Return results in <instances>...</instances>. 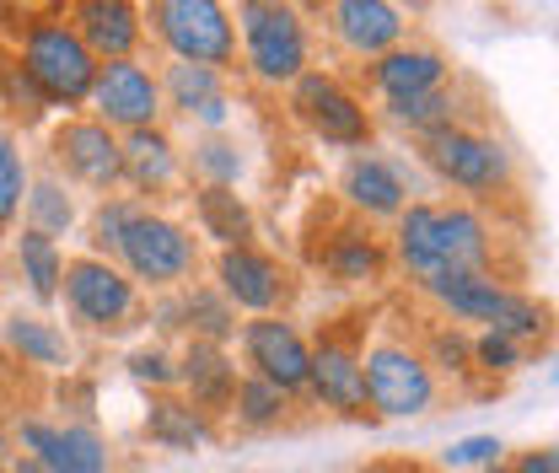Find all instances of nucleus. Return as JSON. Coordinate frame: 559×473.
I'll use <instances>...</instances> for the list:
<instances>
[{"label": "nucleus", "instance_id": "obj_38", "mask_svg": "<svg viewBox=\"0 0 559 473\" xmlns=\"http://www.w3.org/2000/svg\"><path fill=\"white\" fill-rule=\"evenodd\" d=\"M130 204H103V215H97V243L103 248H119V237H124V226H130Z\"/></svg>", "mask_w": 559, "mask_h": 473}, {"label": "nucleus", "instance_id": "obj_33", "mask_svg": "<svg viewBox=\"0 0 559 473\" xmlns=\"http://www.w3.org/2000/svg\"><path fill=\"white\" fill-rule=\"evenodd\" d=\"M16 204H22V156L0 135V226L16 215Z\"/></svg>", "mask_w": 559, "mask_h": 473}, {"label": "nucleus", "instance_id": "obj_17", "mask_svg": "<svg viewBox=\"0 0 559 473\" xmlns=\"http://www.w3.org/2000/svg\"><path fill=\"white\" fill-rule=\"evenodd\" d=\"M75 22H81V44H86V55H108V60H124L130 49H135L140 38V22L130 5H119V0H92V5H81L75 11Z\"/></svg>", "mask_w": 559, "mask_h": 473}, {"label": "nucleus", "instance_id": "obj_34", "mask_svg": "<svg viewBox=\"0 0 559 473\" xmlns=\"http://www.w3.org/2000/svg\"><path fill=\"white\" fill-rule=\"evenodd\" d=\"M393 114L404 125H441L447 119V92H415V97H393Z\"/></svg>", "mask_w": 559, "mask_h": 473}, {"label": "nucleus", "instance_id": "obj_15", "mask_svg": "<svg viewBox=\"0 0 559 473\" xmlns=\"http://www.w3.org/2000/svg\"><path fill=\"white\" fill-rule=\"evenodd\" d=\"M489 259L485 226L468 210H436V280L452 274H479Z\"/></svg>", "mask_w": 559, "mask_h": 473}, {"label": "nucleus", "instance_id": "obj_12", "mask_svg": "<svg viewBox=\"0 0 559 473\" xmlns=\"http://www.w3.org/2000/svg\"><path fill=\"white\" fill-rule=\"evenodd\" d=\"M55 151H60V162H66L81 184L108 189V184H119V178H124L119 140L108 135V125H81V119H75V125H66V130L55 135Z\"/></svg>", "mask_w": 559, "mask_h": 473}, {"label": "nucleus", "instance_id": "obj_20", "mask_svg": "<svg viewBox=\"0 0 559 473\" xmlns=\"http://www.w3.org/2000/svg\"><path fill=\"white\" fill-rule=\"evenodd\" d=\"M441 70H447L441 55H430V49H399L377 66V81L388 86V97H415V92H436Z\"/></svg>", "mask_w": 559, "mask_h": 473}, {"label": "nucleus", "instance_id": "obj_13", "mask_svg": "<svg viewBox=\"0 0 559 473\" xmlns=\"http://www.w3.org/2000/svg\"><path fill=\"white\" fill-rule=\"evenodd\" d=\"M307 382L318 388V399L345 414L366 409V377H360V355L345 339H323L318 355H307Z\"/></svg>", "mask_w": 559, "mask_h": 473}, {"label": "nucleus", "instance_id": "obj_16", "mask_svg": "<svg viewBox=\"0 0 559 473\" xmlns=\"http://www.w3.org/2000/svg\"><path fill=\"white\" fill-rule=\"evenodd\" d=\"M221 285H226V296H231L237 307L264 312V307L280 301L285 274H280L275 259H264V253H253V248H226V259H221Z\"/></svg>", "mask_w": 559, "mask_h": 473}, {"label": "nucleus", "instance_id": "obj_1", "mask_svg": "<svg viewBox=\"0 0 559 473\" xmlns=\"http://www.w3.org/2000/svg\"><path fill=\"white\" fill-rule=\"evenodd\" d=\"M22 60H27V81L49 97V103H81L86 92H92V81H97V66H92V55H86V44L60 27V22H38L33 33H27V49H22Z\"/></svg>", "mask_w": 559, "mask_h": 473}, {"label": "nucleus", "instance_id": "obj_21", "mask_svg": "<svg viewBox=\"0 0 559 473\" xmlns=\"http://www.w3.org/2000/svg\"><path fill=\"white\" fill-rule=\"evenodd\" d=\"M145 430H151V441H162V447H173V452H194V447H205V441H210L205 419H200L189 404H173V399L151 404V414H145Z\"/></svg>", "mask_w": 559, "mask_h": 473}, {"label": "nucleus", "instance_id": "obj_29", "mask_svg": "<svg viewBox=\"0 0 559 473\" xmlns=\"http://www.w3.org/2000/svg\"><path fill=\"white\" fill-rule=\"evenodd\" d=\"M183 318L205 334V344H221V339L237 329L231 312H226V301H221L215 291H189V296H183Z\"/></svg>", "mask_w": 559, "mask_h": 473}, {"label": "nucleus", "instance_id": "obj_35", "mask_svg": "<svg viewBox=\"0 0 559 473\" xmlns=\"http://www.w3.org/2000/svg\"><path fill=\"white\" fill-rule=\"evenodd\" d=\"M194 167L210 173V178H221V189H226V178L242 173V156H237V145H226V140H205V145L194 151Z\"/></svg>", "mask_w": 559, "mask_h": 473}, {"label": "nucleus", "instance_id": "obj_25", "mask_svg": "<svg viewBox=\"0 0 559 473\" xmlns=\"http://www.w3.org/2000/svg\"><path fill=\"white\" fill-rule=\"evenodd\" d=\"M399 248H404V264L425 280H436V210L430 204H409L404 226H399Z\"/></svg>", "mask_w": 559, "mask_h": 473}, {"label": "nucleus", "instance_id": "obj_14", "mask_svg": "<svg viewBox=\"0 0 559 473\" xmlns=\"http://www.w3.org/2000/svg\"><path fill=\"white\" fill-rule=\"evenodd\" d=\"M22 441L38 452V463L49 473H103L108 469L103 441H97L92 430H81V425L55 430V425H44V419H27V425H22Z\"/></svg>", "mask_w": 559, "mask_h": 473}, {"label": "nucleus", "instance_id": "obj_24", "mask_svg": "<svg viewBox=\"0 0 559 473\" xmlns=\"http://www.w3.org/2000/svg\"><path fill=\"white\" fill-rule=\"evenodd\" d=\"M183 382L194 388L200 404H226V399L237 393V377H231V366H226V355H221L215 344H194V350H189Z\"/></svg>", "mask_w": 559, "mask_h": 473}, {"label": "nucleus", "instance_id": "obj_42", "mask_svg": "<svg viewBox=\"0 0 559 473\" xmlns=\"http://www.w3.org/2000/svg\"><path fill=\"white\" fill-rule=\"evenodd\" d=\"M436 350H441V360H452V366H457V360L468 355V344H463V339H441Z\"/></svg>", "mask_w": 559, "mask_h": 473}, {"label": "nucleus", "instance_id": "obj_6", "mask_svg": "<svg viewBox=\"0 0 559 473\" xmlns=\"http://www.w3.org/2000/svg\"><path fill=\"white\" fill-rule=\"evenodd\" d=\"M242 33H248V60H253V70L264 81L301 75L307 38H301L296 11H285V5H242Z\"/></svg>", "mask_w": 559, "mask_h": 473}, {"label": "nucleus", "instance_id": "obj_31", "mask_svg": "<svg viewBox=\"0 0 559 473\" xmlns=\"http://www.w3.org/2000/svg\"><path fill=\"white\" fill-rule=\"evenodd\" d=\"M377 248H371V237H345L334 253H329V270L340 274V280H366V274H377Z\"/></svg>", "mask_w": 559, "mask_h": 473}, {"label": "nucleus", "instance_id": "obj_41", "mask_svg": "<svg viewBox=\"0 0 559 473\" xmlns=\"http://www.w3.org/2000/svg\"><path fill=\"white\" fill-rule=\"evenodd\" d=\"M516 473H559V458L544 447V452H527L522 463H516Z\"/></svg>", "mask_w": 559, "mask_h": 473}, {"label": "nucleus", "instance_id": "obj_2", "mask_svg": "<svg viewBox=\"0 0 559 473\" xmlns=\"http://www.w3.org/2000/svg\"><path fill=\"white\" fill-rule=\"evenodd\" d=\"M430 291H436V296H441L452 312L489 323V334H500V339L538 334V329H544V312H538V301H527V296H516V291L495 285V280H485V274H452V280H430Z\"/></svg>", "mask_w": 559, "mask_h": 473}, {"label": "nucleus", "instance_id": "obj_40", "mask_svg": "<svg viewBox=\"0 0 559 473\" xmlns=\"http://www.w3.org/2000/svg\"><path fill=\"white\" fill-rule=\"evenodd\" d=\"M479 360H485L489 371H511V366H516V344L500 334H485L479 339Z\"/></svg>", "mask_w": 559, "mask_h": 473}, {"label": "nucleus", "instance_id": "obj_27", "mask_svg": "<svg viewBox=\"0 0 559 473\" xmlns=\"http://www.w3.org/2000/svg\"><path fill=\"white\" fill-rule=\"evenodd\" d=\"M22 270L33 280V296L38 301H49L55 291H60V248H55V237H44V232H22Z\"/></svg>", "mask_w": 559, "mask_h": 473}, {"label": "nucleus", "instance_id": "obj_9", "mask_svg": "<svg viewBox=\"0 0 559 473\" xmlns=\"http://www.w3.org/2000/svg\"><path fill=\"white\" fill-rule=\"evenodd\" d=\"M430 167L441 178H452L457 189H495L506 178V156L479 135H463V130H436L430 135Z\"/></svg>", "mask_w": 559, "mask_h": 473}, {"label": "nucleus", "instance_id": "obj_8", "mask_svg": "<svg viewBox=\"0 0 559 473\" xmlns=\"http://www.w3.org/2000/svg\"><path fill=\"white\" fill-rule=\"evenodd\" d=\"M86 97L97 103V114H103L108 125H124V130H151L156 103H162L156 81L140 66H130V60H114V66L97 70V81H92Z\"/></svg>", "mask_w": 559, "mask_h": 473}, {"label": "nucleus", "instance_id": "obj_32", "mask_svg": "<svg viewBox=\"0 0 559 473\" xmlns=\"http://www.w3.org/2000/svg\"><path fill=\"white\" fill-rule=\"evenodd\" d=\"M27 204H33V221H38L33 232H44V237H49V232H66L70 215H75V210H70V200L55 189V184H38V189L27 194Z\"/></svg>", "mask_w": 559, "mask_h": 473}, {"label": "nucleus", "instance_id": "obj_46", "mask_svg": "<svg viewBox=\"0 0 559 473\" xmlns=\"http://www.w3.org/2000/svg\"><path fill=\"white\" fill-rule=\"evenodd\" d=\"M495 473H500V469H495Z\"/></svg>", "mask_w": 559, "mask_h": 473}, {"label": "nucleus", "instance_id": "obj_22", "mask_svg": "<svg viewBox=\"0 0 559 473\" xmlns=\"http://www.w3.org/2000/svg\"><path fill=\"white\" fill-rule=\"evenodd\" d=\"M119 162H124V173L135 178L140 189H162L173 178V145L156 130H135L130 145H119Z\"/></svg>", "mask_w": 559, "mask_h": 473}, {"label": "nucleus", "instance_id": "obj_19", "mask_svg": "<svg viewBox=\"0 0 559 473\" xmlns=\"http://www.w3.org/2000/svg\"><path fill=\"white\" fill-rule=\"evenodd\" d=\"M345 194L360 204V210L393 215V210L404 204V178H399V173H393L388 162H377V156H360V162H349Z\"/></svg>", "mask_w": 559, "mask_h": 473}, {"label": "nucleus", "instance_id": "obj_23", "mask_svg": "<svg viewBox=\"0 0 559 473\" xmlns=\"http://www.w3.org/2000/svg\"><path fill=\"white\" fill-rule=\"evenodd\" d=\"M200 221L210 226V237H221L226 248H248V232H253V215H248V204L237 200L231 189H221V184H210L205 194H200Z\"/></svg>", "mask_w": 559, "mask_h": 473}, {"label": "nucleus", "instance_id": "obj_26", "mask_svg": "<svg viewBox=\"0 0 559 473\" xmlns=\"http://www.w3.org/2000/svg\"><path fill=\"white\" fill-rule=\"evenodd\" d=\"M5 344H11V350H22V355H27V360H38V366H66L70 360L66 339L55 334L44 318H11V323H5Z\"/></svg>", "mask_w": 559, "mask_h": 473}, {"label": "nucleus", "instance_id": "obj_36", "mask_svg": "<svg viewBox=\"0 0 559 473\" xmlns=\"http://www.w3.org/2000/svg\"><path fill=\"white\" fill-rule=\"evenodd\" d=\"M5 103H11L16 114H27V119H33V114H38V103H44V92L27 81V70H22V75H16V70H5Z\"/></svg>", "mask_w": 559, "mask_h": 473}, {"label": "nucleus", "instance_id": "obj_4", "mask_svg": "<svg viewBox=\"0 0 559 473\" xmlns=\"http://www.w3.org/2000/svg\"><path fill=\"white\" fill-rule=\"evenodd\" d=\"M360 377H366V399L382 409V414H393V419L425 414V409H430V393H436L425 360H415V355L399 350V344H377V350L366 355Z\"/></svg>", "mask_w": 559, "mask_h": 473}, {"label": "nucleus", "instance_id": "obj_7", "mask_svg": "<svg viewBox=\"0 0 559 473\" xmlns=\"http://www.w3.org/2000/svg\"><path fill=\"white\" fill-rule=\"evenodd\" d=\"M66 291H70V307L86 318V323H97V329H124V318H135V291H130V280L114 270V264H103V259H75L66 264Z\"/></svg>", "mask_w": 559, "mask_h": 473}, {"label": "nucleus", "instance_id": "obj_5", "mask_svg": "<svg viewBox=\"0 0 559 473\" xmlns=\"http://www.w3.org/2000/svg\"><path fill=\"white\" fill-rule=\"evenodd\" d=\"M119 253L130 259V270L140 280H151V285H167V280H183V274L194 270V243L173 226V221H162V215H130V226H124V237H119Z\"/></svg>", "mask_w": 559, "mask_h": 473}, {"label": "nucleus", "instance_id": "obj_18", "mask_svg": "<svg viewBox=\"0 0 559 473\" xmlns=\"http://www.w3.org/2000/svg\"><path fill=\"white\" fill-rule=\"evenodd\" d=\"M334 16H340L345 44L349 49H360V55H382V49H393V44H399V33H404L399 11H393V5H382V0H345Z\"/></svg>", "mask_w": 559, "mask_h": 473}, {"label": "nucleus", "instance_id": "obj_3", "mask_svg": "<svg viewBox=\"0 0 559 473\" xmlns=\"http://www.w3.org/2000/svg\"><path fill=\"white\" fill-rule=\"evenodd\" d=\"M156 27L178 49L183 66L215 70L231 60V22L210 0H167V5H156Z\"/></svg>", "mask_w": 559, "mask_h": 473}, {"label": "nucleus", "instance_id": "obj_28", "mask_svg": "<svg viewBox=\"0 0 559 473\" xmlns=\"http://www.w3.org/2000/svg\"><path fill=\"white\" fill-rule=\"evenodd\" d=\"M167 92H173V103H178V108L200 114L205 103H215V97H221V81H215V70H205V66H173V75H167Z\"/></svg>", "mask_w": 559, "mask_h": 473}, {"label": "nucleus", "instance_id": "obj_47", "mask_svg": "<svg viewBox=\"0 0 559 473\" xmlns=\"http://www.w3.org/2000/svg\"><path fill=\"white\" fill-rule=\"evenodd\" d=\"M0 473H5V469H0Z\"/></svg>", "mask_w": 559, "mask_h": 473}, {"label": "nucleus", "instance_id": "obj_44", "mask_svg": "<svg viewBox=\"0 0 559 473\" xmlns=\"http://www.w3.org/2000/svg\"><path fill=\"white\" fill-rule=\"evenodd\" d=\"M16 473H49V469H44L38 458H22V469H16Z\"/></svg>", "mask_w": 559, "mask_h": 473}, {"label": "nucleus", "instance_id": "obj_11", "mask_svg": "<svg viewBox=\"0 0 559 473\" xmlns=\"http://www.w3.org/2000/svg\"><path fill=\"white\" fill-rule=\"evenodd\" d=\"M296 108H301V119H307L323 140L360 145V140L371 135V130H366V114L355 108V97H345V92H340L334 81H323V75H301V86H296Z\"/></svg>", "mask_w": 559, "mask_h": 473}, {"label": "nucleus", "instance_id": "obj_30", "mask_svg": "<svg viewBox=\"0 0 559 473\" xmlns=\"http://www.w3.org/2000/svg\"><path fill=\"white\" fill-rule=\"evenodd\" d=\"M280 409H285V393L270 388L264 377H253V382L237 388V414H242L248 425H270V419H280Z\"/></svg>", "mask_w": 559, "mask_h": 473}, {"label": "nucleus", "instance_id": "obj_45", "mask_svg": "<svg viewBox=\"0 0 559 473\" xmlns=\"http://www.w3.org/2000/svg\"><path fill=\"white\" fill-rule=\"evenodd\" d=\"M366 473H393V469H382V463H377V469H366Z\"/></svg>", "mask_w": 559, "mask_h": 473}, {"label": "nucleus", "instance_id": "obj_39", "mask_svg": "<svg viewBox=\"0 0 559 473\" xmlns=\"http://www.w3.org/2000/svg\"><path fill=\"white\" fill-rule=\"evenodd\" d=\"M130 371H135L140 382H156V388L173 382V366H167V355H156V350H135V355H130Z\"/></svg>", "mask_w": 559, "mask_h": 473}, {"label": "nucleus", "instance_id": "obj_43", "mask_svg": "<svg viewBox=\"0 0 559 473\" xmlns=\"http://www.w3.org/2000/svg\"><path fill=\"white\" fill-rule=\"evenodd\" d=\"M200 119H205V125H221V119H226V97L205 103V108H200Z\"/></svg>", "mask_w": 559, "mask_h": 473}, {"label": "nucleus", "instance_id": "obj_10", "mask_svg": "<svg viewBox=\"0 0 559 473\" xmlns=\"http://www.w3.org/2000/svg\"><path fill=\"white\" fill-rule=\"evenodd\" d=\"M248 355H253V366L264 371L270 388H280V393L307 388V344L296 339L290 323H280V318L248 323Z\"/></svg>", "mask_w": 559, "mask_h": 473}, {"label": "nucleus", "instance_id": "obj_37", "mask_svg": "<svg viewBox=\"0 0 559 473\" xmlns=\"http://www.w3.org/2000/svg\"><path fill=\"white\" fill-rule=\"evenodd\" d=\"M495 452H500L495 436H468V441H457V447L447 452V463H457V469H468V463H495Z\"/></svg>", "mask_w": 559, "mask_h": 473}]
</instances>
